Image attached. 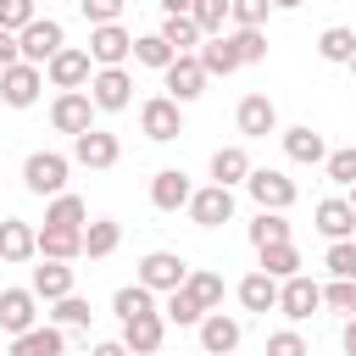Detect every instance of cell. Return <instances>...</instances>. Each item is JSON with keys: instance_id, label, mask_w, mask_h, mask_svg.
Segmentation results:
<instances>
[{"instance_id": "cell-1", "label": "cell", "mask_w": 356, "mask_h": 356, "mask_svg": "<svg viewBox=\"0 0 356 356\" xmlns=\"http://www.w3.org/2000/svg\"><path fill=\"white\" fill-rule=\"evenodd\" d=\"M67 172H72V156H61V150H28V161H22V189L56 200V195H67Z\"/></svg>"}, {"instance_id": "cell-2", "label": "cell", "mask_w": 356, "mask_h": 356, "mask_svg": "<svg viewBox=\"0 0 356 356\" xmlns=\"http://www.w3.org/2000/svg\"><path fill=\"white\" fill-rule=\"evenodd\" d=\"M189 261L178 256V250H145L139 256V273H134V284H145L150 295H172V289H184L189 284Z\"/></svg>"}, {"instance_id": "cell-3", "label": "cell", "mask_w": 356, "mask_h": 356, "mask_svg": "<svg viewBox=\"0 0 356 356\" xmlns=\"http://www.w3.org/2000/svg\"><path fill=\"white\" fill-rule=\"evenodd\" d=\"M245 189H250L256 211H289V206L300 200L295 178H289V172H278V167H256V172L245 178Z\"/></svg>"}, {"instance_id": "cell-4", "label": "cell", "mask_w": 356, "mask_h": 356, "mask_svg": "<svg viewBox=\"0 0 356 356\" xmlns=\"http://www.w3.org/2000/svg\"><path fill=\"white\" fill-rule=\"evenodd\" d=\"M89 78H95V61H89V50H78V44H67V50H56V56L44 61V83H50L56 95L89 89Z\"/></svg>"}, {"instance_id": "cell-5", "label": "cell", "mask_w": 356, "mask_h": 356, "mask_svg": "<svg viewBox=\"0 0 356 356\" xmlns=\"http://www.w3.org/2000/svg\"><path fill=\"white\" fill-rule=\"evenodd\" d=\"M95 100H89V89H67V95H56L50 100V128L56 134H67V139H78V134H89L95 128Z\"/></svg>"}, {"instance_id": "cell-6", "label": "cell", "mask_w": 356, "mask_h": 356, "mask_svg": "<svg viewBox=\"0 0 356 356\" xmlns=\"http://www.w3.org/2000/svg\"><path fill=\"white\" fill-rule=\"evenodd\" d=\"M139 134H145L150 145L178 139V134H184V106H178L172 95H150V100L139 106Z\"/></svg>"}, {"instance_id": "cell-7", "label": "cell", "mask_w": 356, "mask_h": 356, "mask_svg": "<svg viewBox=\"0 0 356 356\" xmlns=\"http://www.w3.org/2000/svg\"><path fill=\"white\" fill-rule=\"evenodd\" d=\"M89 100H95V111H128L134 106V72L128 67H95Z\"/></svg>"}, {"instance_id": "cell-8", "label": "cell", "mask_w": 356, "mask_h": 356, "mask_svg": "<svg viewBox=\"0 0 356 356\" xmlns=\"http://www.w3.org/2000/svg\"><path fill=\"white\" fill-rule=\"evenodd\" d=\"M17 44H22V61H33V67H44L56 50H67V28L56 22V17H33L22 33H17Z\"/></svg>"}, {"instance_id": "cell-9", "label": "cell", "mask_w": 356, "mask_h": 356, "mask_svg": "<svg viewBox=\"0 0 356 356\" xmlns=\"http://www.w3.org/2000/svg\"><path fill=\"white\" fill-rule=\"evenodd\" d=\"M39 89H44V67H33V61H17L0 72V106H11V111H28L39 100Z\"/></svg>"}, {"instance_id": "cell-10", "label": "cell", "mask_w": 356, "mask_h": 356, "mask_svg": "<svg viewBox=\"0 0 356 356\" xmlns=\"http://www.w3.org/2000/svg\"><path fill=\"white\" fill-rule=\"evenodd\" d=\"M72 161H78V167H89V172H111V167L122 161V139H117V134H106V128H89V134H78V139H72Z\"/></svg>"}, {"instance_id": "cell-11", "label": "cell", "mask_w": 356, "mask_h": 356, "mask_svg": "<svg viewBox=\"0 0 356 356\" xmlns=\"http://www.w3.org/2000/svg\"><path fill=\"white\" fill-rule=\"evenodd\" d=\"M278 312H284L289 323L317 317V312H323V284H317V278H306V273L284 278V284H278Z\"/></svg>"}, {"instance_id": "cell-12", "label": "cell", "mask_w": 356, "mask_h": 356, "mask_svg": "<svg viewBox=\"0 0 356 356\" xmlns=\"http://www.w3.org/2000/svg\"><path fill=\"white\" fill-rule=\"evenodd\" d=\"M195 339H200V350H206V356H234V350H239V339H245V323H239L234 312H206V317H200V328H195Z\"/></svg>"}, {"instance_id": "cell-13", "label": "cell", "mask_w": 356, "mask_h": 356, "mask_svg": "<svg viewBox=\"0 0 356 356\" xmlns=\"http://www.w3.org/2000/svg\"><path fill=\"white\" fill-rule=\"evenodd\" d=\"M89 61H95V67H128V61H134V33H128L122 22L89 28Z\"/></svg>"}, {"instance_id": "cell-14", "label": "cell", "mask_w": 356, "mask_h": 356, "mask_svg": "<svg viewBox=\"0 0 356 356\" xmlns=\"http://www.w3.org/2000/svg\"><path fill=\"white\" fill-rule=\"evenodd\" d=\"M312 228H317L328 245L356 239V211H350V200H345V195H323V200L312 206Z\"/></svg>"}, {"instance_id": "cell-15", "label": "cell", "mask_w": 356, "mask_h": 356, "mask_svg": "<svg viewBox=\"0 0 356 356\" xmlns=\"http://www.w3.org/2000/svg\"><path fill=\"white\" fill-rule=\"evenodd\" d=\"M189 200H195V184H189V172L184 167H161L156 178H150V206L156 211H189Z\"/></svg>"}, {"instance_id": "cell-16", "label": "cell", "mask_w": 356, "mask_h": 356, "mask_svg": "<svg viewBox=\"0 0 356 356\" xmlns=\"http://www.w3.org/2000/svg\"><path fill=\"white\" fill-rule=\"evenodd\" d=\"M189 222H195V228H222V222H234V189L200 184L195 200H189Z\"/></svg>"}, {"instance_id": "cell-17", "label": "cell", "mask_w": 356, "mask_h": 356, "mask_svg": "<svg viewBox=\"0 0 356 356\" xmlns=\"http://www.w3.org/2000/svg\"><path fill=\"white\" fill-rule=\"evenodd\" d=\"M161 83H167V95L178 100V106H189V100H200L206 95V67H200V56H178L167 72H161Z\"/></svg>"}, {"instance_id": "cell-18", "label": "cell", "mask_w": 356, "mask_h": 356, "mask_svg": "<svg viewBox=\"0 0 356 356\" xmlns=\"http://www.w3.org/2000/svg\"><path fill=\"white\" fill-rule=\"evenodd\" d=\"M234 128H239L245 139H267V134H278V106H273L267 95H245V100L234 106Z\"/></svg>"}, {"instance_id": "cell-19", "label": "cell", "mask_w": 356, "mask_h": 356, "mask_svg": "<svg viewBox=\"0 0 356 356\" xmlns=\"http://www.w3.org/2000/svg\"><path fill=\"white\" fill-rule=\"evenodd\" d=\"M0 328L17 339L28 328H39V295L33 289H0Z\"/></svg>"}, {"instance_id": "cell-20", "label": "cell", "mask_w": 356, "mask_h": 356, "mask_svg": "<svg viewBox=\"0 0 356 356\" xmlns=\"http://www.w3.org/2000/svg\"><path fill=\"white\" fill-rule=\"evenodd\" d=\"M33 256H39V228L22 222V217H0V261L22 267V261H33Z\"/></svg>"}, {"instance_id": "cell-21", "label": "cell", "mask_w": 356, "mask_h": 356, "mask_svg": "<svg viewBox=\"0 0 356 356\" xmlns=\"http://www.w3.org/2000/svg\"><path fill=\"white\" fill-rule=\"evenodd\" d=\"M28 289H33V295H39L44 306H56V300L78 295V289H72V261H44V256H39V267H33Z\"/></svg>"}, {"instance_id": "cell-22", "label": "cell", "mask_w": 356, "mask_h": 356, "mask_svg": "<svg viewBox=\"0 0 356 356\" xmlns=\"http://www.w3.org/2000/svg\"><path fill=\"white\" fill-rule=\"evenodd\" d=\"M284 156L295 167H323L328 161V145H323V134L312 122H295V128H284Z\"/></svg>"}, {"instance_id": "cell-23", "label": "cell", "mask_w": 356, "mask_h": 356, "mask_svg": "<svg viewBox=\"0 0 356 356\" xmlns=\"http://www.w3.org/2000/svg\"><path fill=\"white\" fill-rule=\"evenodd\" d=\"M250 172H256V167H250V150H245V145H217V150H211V184L239 189Z\"/></svg>"}, {"instance_id": "cell-24", "label": "cell", "mask_w": 356, "mask_h": 356, "mask_svg": "<svg viewBox=\"0 0 356 356\" xmlns=\"http://www.w3.org/2000/svg\"><path fill=\"white\" fill-rule=\"evenodd\" d=\"M6 356H67V328H56V323H39V328L17 334Z\"/></svg>"}, {"instance_id": "cell-25", "label": "cell", "mask_w": 356, "mask_h": 356, "mask_svg": "<svg viewBox=\"0 0 356 356\" xmlns=\"http://www.w3.org/2000/svg\"><path fill=\"white\" fill-rule=\"evenodd\" d=\"M161 339H167V317H161V312L122 323V345H128L134 356H156V350H161Z\"/></svg>"}, {"instance_id": "cell-26", "label": "cell", "mask_w": 356, "mask_h": 356, "mask_svg": "<svg viewBox=\"0 0 356 356\" xmlns=\"http://www.w3.org/2000/svg\"><path fill=\"white\" fill-rule=\"evenodd\" d=\"M234 295H239V306H245V312H261V317H267V312H278V278H267L261 267H256V273H245Z\"/></svg>"}, {"instance_id": "cell-27", "label": "cell", "mask_w": 356, "mask_h": 356, "mask_svg": "<svg viewBox=\"0 0 356 356\" xmlns=\"http://www.w3.org/2000/svg\"><path fill=\"white\" fill-rule=\"evenodd\" d=\"M195 56H200V67H206V78H228V72H239V67H245L228 33H217V39H200V50H195Z\"/></svg>"}, {"instance_id": "cell-28", "label": "cell", "mask_w": 356, "mask_h": 356, "mask_svg": "<svg viewBox=\"0 0 356 356\" xmlns=\"http://www.w3.org/2000/svg\"><path fill=\"white\" fill-rule=\"evenodd\" d=\"M39 256L44 261H78L83 256V228H39Z\"/></svg>"}, {"instance_id": "cell-29", "label": "cell", "mask_w": 356, "mask_h": 356, "mask_svg": "<svg viewBox=\"0 0 356 356\" xmlns=\"http://www.w3.org/2000/svg\"><path fill=\"white\" fill-rule=\"evenodd\" d=\"M245 234H250V245H256V250H267V245H289V239H295V228H289V217H284V211H256Z\"/></svg>"}, {"instance_id": "cell-30", "label": "cell", "mask_w": 356, "mask_h": 356, "mask_svg": "<svg viewBox=\"0 0 356 356\" xmlns=\"http://www.w3.org/2000/svg\"><path fill=\"white\" fill-rule=\"evenodd\" d=\"M317 56H323L328 67H350V56H356V28H345V22L323 28V33H317Z\"/></svg>"}, {"instance_id": "cell-31", "label": "cell", "mask_w": 356, "mask_h": 356, "mask_svg": "<svg viewBox=\"0 0 356 356\" xmlns=\"http://www.w3.org/2000/svg\"><path fill=\"white\" fill-rule=\"evenodd\" d=\"M178 61V50L161 39V33H134V67H150V72H167Z\"/></svg>"}, {"instance_id": "cell-32", "label": "cell", "mask_w": 356, "mask_h": 356, "mask_svg": "<svg viewBox=\"0 0 356 356\" xmlns=\"http://www.w3.org/2000/svg\"><path fill=\"white\" fill-rule=\"evenodd\" d=\"M44 228H89V206H83V195H56L50 206H44Z\"/></svg>"}, {"instance_id": "cell-33", "label": "cell", "mask_w": 356, "mask_h": 356, "mask_svg": "<svg viewBox=\"0 0 356 356\" xmlns=\"http://www.w3.org/2000/svg\"><path fill=\"white\" fill-rule=\"evenodd\" d=\"M117 245H122V222H111V217H95V222L83 228V256H89V261H106Z\"/></svg>"}, {"instance_id": "cell-34", "label": "cell", "mask_w": 356, "mask_h": 356, "mask_svg": "<svg viewBox=\"0 0 356 356\" xmlns=\"http://www.w3.org/2000/svg\"><path fill=\"white\" fill-rule=\"evenodd\" d=\"M111 312H117V323H134V317H150V312H161V306H156V295H150L145 284H122V289L111 295Z\"/></svg>"}, {"instance_id": "cell-35", "label": "cell", "mask_w": 356, "mask_h": 356, "mask_svg": "<svg viewBox=\"0 0 356 356\" xmlns=\"http://www.w3.org/2000/svg\"><path fill=\"white\" fill-rule=\"evenodd\" d=\"M156 33H161L178 56H195V50H200V39H206V33L195 28V17H161V28H156Z\"/></svg>"}, {"instance_id": "cell-36", "label": "cell", "mask_w": 356, "mask_h": 356, "mask_svg": "<svg viewBox=\"0 0 356 356\" xmlns=\"http://www.w3.org/2000/svg\"><path fill=\"white\" fill-rule=\"evenodd\" d=\"M206 312H222V295H228V284H222V273H211V267H195L189 273V284H184Z\"/></svg>"}, {"instance_id": "cell-37", "label": "cell", "mask_w": 356, "mask_h": 356, "mask_svg": "<svg viewBox=\"0 0 356 356\" xmlns=\"http://www.w3.org/2000/svg\"><path fill=\"white\" fill-rule=\"evenodd\" d=\"M256 256H261V273L278 278V284L300 273V250H295V239H289V245H267V250H256Z\"/></svg>"}, {"instance_id": "cell-38", "label": "cell", "mask_w": 356, "mask_h": 356, "mask_svg": "<svg viewBox=\"0 0 356 356\" xmlns=\"http://www.w3.org/2000/svg\"><path fill=\"white\" fill-rule=\"evenodd\" d=\"M161 317L172 323V328H200V317H206V306L189 295V289H172L167 295V306H161Z\"/></svg>"}, {"instance_id": "cell-39", "label": "cell", "mask_w": 356, "mask_h": 356, "mask_svg": "<svg viewBox=\"0 0 356 356\" xmlns=\"http://www.w3.org/2000/svg\"><path fill=\"white\" fill-rule=\"evenodd\" d=\"M89 317H95V312H89V300H83V295H67V300H56V306H50V323H56V328H67V334H72V328H89Z\"/></svg>"}, {"instance_id": "cell-40", "label": "cell", "mask_w": 356, "mask_h": 356, "mask_svg": "<svg viewBox=\"0 0 356 356\" xmlns=\"http://www.w3.org/2000/svg\"><path fill=\"white\" fill-rule=\"evenodd\" d=\"M228 39H234V50H239V61H245V67L267 61V28H234Z\"/></svg>"}, {"instance_id": "cell-41", "label": "cell", "mask_w": 356, "mask_h": 356, "mask_svg": "<svg viewBox=\"0 0 356 356\" xmlns=\"http://www.w3.org/2000/svg\"><path fill=\"white\" fill-rule=\"evenodd\" d=\"M323 306H328L334 317H356V284H350V278H328V284H323Z\"/></svg>"}, {"instance_id": "cell-42", "label": "cell", "mask_w": 356, "mask_h": 356, "mask_svg": "<svg viewBox=\"0 0 356 356\" xmlns=\"http://www.w3.org/2000/svg\"><path fill=\"white\" fill-rule=\"evenodd\" d=\"M273 0H228V22L234 28H267Z\"/></svg>"}, {"instance_id": "cell-43", "label": "cell", "mask_w": 356, "mask_h": 356, "mask_svg": "<svg viewBox=\"0 0 356 356\" xmlns=\"http://www.w3.org/2000/svg\"><path fill=\"white\" fill-rule=\"evenodd\" d=\"M189 17H195V28H200L206 39H217V33H222V22H228V0H195V11H189Z\"/></svg>"}, {"instance_id": "cell-44", "label": "cell", "mask_w": 356, "mask_h": 356, "mask_svg": "<svg viewBox=\"0 0 356 356\" xmlns=\"http://www.w3.org/2000/svg\"><path fill=\"white\" fill-rule=\"evenodd\" d=\"M323 267H328V278H350V284H356V239H339V245H328Z\"/></svg>"}, {"instance_id": "cell-45", "label": "cell", "mask_w": 356, "mask_h": 356, "mask_svg": "<svg viewBox=\"0 0 356 356\" xmlns=\"http://www.w3.org/2000/svg\"><path fill=\"white\" fill-rule=\"evenodd\" d=\"M323 172H328V184H356V145H345V150H328V161H323Z\"/></svg>"}, {"instance_id": "cell-46", "label": "cell", "mask_w": 356, "mask_h": 356, "mask_svg": "<svg viewBox=\"0 0 356 356\" xmlns=\"http://www.w3.org/2000/svg\"><path fill=\"white\" fill-rule=\"evenodd\" d=\"M267 356H312V345L300 328H278V334H267Z\"/></svg>"}, {"instance_id": "cell-47", "label": "cell", "mask_w": 356, "mask_h": 356, "mask_svg": "<svg viewBox=\"0 0 356 356\" xmlns=\"http://www.w3.org/2000/svg\"><path fill=\"white\" fill-rule=\"evenodd\" d=\"M33 17H39L33 0H0V28H6V33H22Z\"/></svg>"}, {"instance_id": "cell-48", "label": "cell", "mask_w": 356, "mask_h": 356, "mask_svg": "<svg viewBox=\"0 0 356 356\" xmlns=\"http://www.w3.org/2000/svg\"><path fill=\"white\" fill-rule=\"evenodd\" d=\"M122 6H128V0H78V11H83V22H89V28L122 22Z\"/></svg>"}, {"instance_id": "cell-49", "label": "cell", "mask_w": 356, "mask_h": 356, "mask_svg": "<svg viewBox=\"0 0 356 356\" xmlns=\"http://www.w3.org/2000/svg\"><path fill=\"white\" fill-rule=\"evenodd\" d=\"M17 61H22V44H17V33H6V28H0V72H6V67H17Z\"/></svg>"}, {"instance_id": "cell-50", "label": "cell", "mask_w": 356, "mask_h": 356, "mask_svg": "<svg viewBox=\"0 0 356 356\" xmlns=\"http://www.w3.org/2000/svg\"><path fill=\"white\" fill-rule=\"evenodd\" d=\"M89 356H134L122 339H100V345H89Z\"/></svg>"}, {"instance_id": "cell-51", "label": "cell", "mask_w": 356, "mask_h": 356, "mask_svg": "<svg viewBox=\"0 0 356 356\" xmlns=\"http://www.w3.org/2000/svg\"><path fill=\"white\" fill-rule=\"evenodd\" d=\"M161 6V17H189L195 11V0H156Z\"/></svg>"}, {"instance_id": "cell-52", "label": "cell", "mask_w": 356, "mask_h": 356, "mask_svg": "<svg viewBox=\"0 0 356 356\" xmlns=\"http://www.w3.org/2000/svg\"><path fill=\"white\" fill-rule=\"evenodd\" d=\"M339 345H345V356H356V317H345V328H339Z\"/></svg>"}, {"instance_id": "cell-53", "label": "cell", "mask_w": 356, "mask_h": 356, "mask_svg": "<svg viewBox=\"0 0 356 356\" xmlns=\"http://www.w3.org/2000/svg\"><path fill=\"white\" fill-rule=\"evenodd\" d=\"M306 0H273V11H300Z\"/></svg>"}, {"instance_id": "cell-54", "label": "cell", "mask_w": 356, "mask_h": 356, "mask_svg": "<svg viewBox=\"0 0 356 356\" xmlns=\"http://www.w3.org/2000/svg\"><path fill=\"white\" fill-rule=\"evenodd\" d=\"M345 200H350V211H356V184H350V195H345Z\"/></svg>"}, {"instance_id": "cell-55", "label": "cell", "mask_w": 356, "mask_h": 356, "mask_svg": "<svg viewBox=\"0 0 356 356\" xmlns=\"http://www.w3.org/2000/svg\"><path fill=\"white\" fill-rule=\"evenodd\" d=\"M350 72H356V56H350Z\"/></svg>"}]
</instances>
